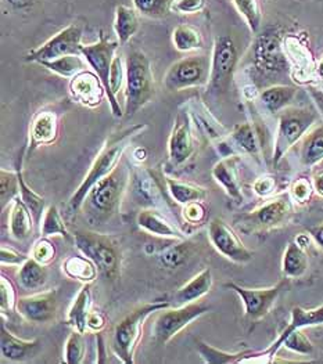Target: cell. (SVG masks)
<instances>
[{
	"mask_svg": "<svg viewBox=\"0 0 323 364\" xmlns=\"http://www.w3.org/2000/svg\"><path fill=\"white\" fill-rule=\"evenodd\" d=\"M207 0H174L172 11L178 14H197L206 9Z\"/></svg>",
	"mask_w": 323,
	"mask_h": 364,
	"instance_id": "cell-51",
	"label": "cell"
},
{
	"mask_svg": "<svg viewBox=\"0 0 323 364\" xmlns=\"http://www.w3.org/2000/svg\"><path fill=\"white\" fill-rule=\"evenodd\" d=\"M74 244L82 255L95 262L105 279L115 282L120 277L122 255L120 245L111 237L93 232H78L74 235Z\"/></svg>",
	"mask_w": 323,
	"mask_h": 364,
	"instance_id": "cell-5",
	"label": "cell"
},
{
	"mask_svg": "<svg viewBox=\"0 0 323 364\" xmlns=\"http://www.w3.org/2000/svg\"><path fill=\"white\" fill-rule=\"evenodd\" d=\"M41 233L42 237H51V235H63L65 238H71L67 230V226L58 212L57 207H49L46 209L42 223H41Z\"/></svg>",
	"mask_w": 323,
	"mask_h": 364,
	"instance_id": "cell-45",
	"label": "cell"
},
{
	"mask_svg": "<svg viewBox=\"0 0 323 364\" xmlns=\"http://www.w3.org/2000/svg\"><path fill=\"white\" fill-rule=\"evenodd\" d=\"M55 247L48 237H42L32 248L31 258L38 260L42 264H49L55 258Z\"/></svg>",
	"mask_w": 323,
	"mask_h": 364,
	"instance_id": "cell-48",
	"label": "cell"
},
{
	"mask_svg": "<svg viewBox=\"0 0 323 364\" xmlns=\"http://www.w3.org/2000/svg\"><path fill=\"white\" fill-rule=\"evenodd\" d=\"M196 350L200 355V358L204 360V363L207 364L240 363L245 358L254 355V352L250 349L236 352V353L219 350L203 341H196Z\"/></svg>",
	"mask_w": 323,
	"mask_h": 364,
	"instance_id": "cell-34",
	"label": "cell"
},
{
	"mask_svg": "<svg viewBox=\"0 0 323 364\" xmlns=\"http://www.w3.org/2000/svg\"><path fill=\"white\" fill-rule=\"evenodd\" d=\"M139 31V13L135 7L117 6L114 17V32L120 45H127Z\"/></svg>",
	"mask_w": 323,
	"mask_h": 364,
	"instance_id": "cell-26",
	"label": "cell"
},
{
	"mask_svg": "<svg viewBox=\"0 0 323 364\" xmlns=\"http://www.w3.org/2000/svg\"><path fill=\"white\" fill-rule=\"evenodd\" d=\"M35 220L31 213V210L24 201L20 198V196L13 201V207L9 216V229L10 235H13L18 241H26L33 232Z\"/></svg>",
	"mask_w": 323,
	"mask_h": 364,
	"instance_id": "cell-25",
	"label": "cell"
},
{
	"mask_svg": "<svg viewBox=\"0 0 323 364\" xmlns=\"http://www.w3.org/2000/svg\"><path fill=\"white\" fill-rule=\"evenodd\" d=\"M146 129H147L146 124L135 125V127L122 130L117 134H112L110 139H107L103 149L100 150V153L93 161L85 179L82 181L80 187L75 190V193L71 196V198L68 201V207H70L71 213H77L83 207V203H85L86 196L90 191V188L96 183L100 182L102 179L108 176L120 165V161L124 156L125 150L128 149V146L132 143V140L135 139L136 136H139L143 130Z\"/></svg>",
	"mask_w": 323,
	"mask_h": 364,
	"instance_id": "cell-1",
	"label": "cell"
},
{
	"mask_svg": "<svg viewBox=\"0 0 323 364\" xmlns=\"http://www.w3.org/2000/svg\"><path fill=\"white\" fill-rule=\"evenodd\" d=\"M17 172H18V182H20V198L24 201V204L27 205L32 216H33V220H35V225L36 226H41L42 223V219H43V215H45V198L39 194H36L24 179V175H23V165L20 162V166L17 168Z\"/></svg>",
	"mask_w": 323,
	"mask_h": 364,
	"instance_id": "cell-40",
	"label": "cell"
},
{
	"mask_svg": "<svg viewBox=\"0 0 323 364\" xmlns=\"http://www.w3.org/2000/svg\"><path fill=\"white\" fill-rule=\"evenodd\" d=\"M300 156L305 166H314L323 161V125L315 127L302 137Z\"/></svg>",
	"mask_w": 323,
	"mask_h": 364,
	"instance_id": "cell-35",
	"label": "cell"
},
{
	"mask_svg": "<svg viewBox=\"0 0 323 364\" xmlns=\"http://www.w3.org/2000/svg\"><path fill=\"white\" fill-rule=\"evenodd\" d=\"M309 235L314 238V241L323 250V223L314 226L309 229Z\"/></svg>",
	"mask_w": 323,
	"mask_h": 364,
	"instance_id": "cell-55",
	"label": "cell"
},
{
	"mask_svg": "<svg viewBox=\"0 0 323 364\" xmlns=\"http://www.w3.org/2000/svg\"><path fill=\"white\" fill-rule=\"evenodd\" d=\"M88 330L92 333H100L106 327V316L99 311H90L88 316Z\"/></svg>",
	"mask_w": 323,
	"mask_h": 364,
	"instance_id": "cell-54",
	"label": "cell"
},
{
	"mask_svg": "<svg viewBox=\"0 0 323 364\" xmlns=\"http://www.w3.org/2000/svg\"><path fill=\"white\" fill-rule=\"evenodd\" d=\"M253 190L260 197H270V194L276 190V181L272 176L258 178L253 184Z\"/></svg>",
	"mask_w": 323,
	"mask_h": 364,
	"instance_id": "cell-53",
	"label": "cell"
},
{
	"mask_svg": "<svg viewBox=\"0 0 323 364\" xmlns=\"http://www.w3.org/2000/svg\"><path fill=\"white\" fill-rule=\"evenodd\" d=\"M290 193H292V198H293L296 203L301 204V205L307 204V203L311 200L312 194L315 193L312 181H308V179H305V178L297 179L296 182L292 184Z\"/></svg>",
	"mask_w": 323,
	"mask_h": 364,
	"instance_id": "cell-49",
	"label": "cell"
},
{
	"mask_svg": "<svg viewBox=\"0 0 323 364\" xmlns=\"http://www.w3.org/2000/svg\"><path fill=\"white\" fill-rule=\"evenodd\" d=\"M17 291L16 287L7 277L0 279V309L1 313L17 312Z\"/></svg>",
	"mask_w": 323,
	"mask_h": 364,
	"instance_id": "cell-47",
	"label": "cell"
},
{
	"mask_svg": "<svg viewBox=\"0 0 323 364\" xmlns=\"http://www.w3.org/2000/svg\"><path fill=\"white\" fill-rule=\"evenodd\" d=\"M171 305L169 301H156L139 305L115 326L111 337V349L122 363H135L136 346L142 337L144 321L153 313L160 312Z\"/></svg>",
	"mask_w": 323,
	"mask_h": 364,
	"instance_id": "cell-3",
	"label": "cell"
},
{
	"mask_svg": "<svg viewBox=\"0 0 323 364\" xmlns=\"http://www.w3.org/2000/svg\"><path fill=\"white\" fill-rule=\"evenodd\" d=\"M239 61V52L228 35L216 36L211 55L207 92L210 96H222L229 90Z\"/></svg>",
	"mask_w": 323,
	"mask_h": 364,
	"instance_id": "cell-7",
	"label": "cell"
},
{
	"mask_svg": "<svg viewBox=\"0 0 323 364\" xmlns=\"http://www.w3.org/2000/svg\"><path fill=\"white\" fill-rule=\"evenodd\" d=\"M129 188L134 201L142 208L164 209L168 207L160 176L149 168H136L129 179Z\"/></svg>",
	"mask_w": 323,
	"mask_h": 364,
	"instance_id": "cell-14",
	"label": "cell"
},
{
	"mask_svg": "<svg viewBox=\"0 0 323 364\" xmlns=\"http://www.w3.org/2000/svg\"><path fill=\"white\" fill-rule=\"evenodd\" d=\"M211 58L190 55L174 63L164 75V86L169 92L198 87L208 83Z\"/></svg>",
	"mask_w": 323,
	"mask_h": 364,
	"instance_id": "cell-8",
	"label": "cell"
},
{
	"mask_svg": "<svg viewBox=\"0 0 323 364\" xmlns=\"http://www.w3.org/2000/svg\"><path fill=\"white\" fill-rule=\"evenodd\" d=\"M172 43L178 52H196L203 49L204 39L196 26L181 24L172 32Z\"/></svg>",
	"mask_w": 323,
	"mask_h": 364,
	"instance_id": "cell-37",
	"label": "cell"
},
{
	"mask_svg": "<svg viewBox=\"0 0 323 364\" xmlns=\"http://www.w3.org/2000/svg\"><path fill=\"white\" fill-rule=\"evenodd\" d=\"M120 48L118 41H108L103 31H100L99 41L92 45H83L82 55L86 60L88 65L93 70V73L100 78L105 90L106 97L110 99V71L112 65V60L115 57V52Z\"/></svg>",
	"mask_w": 323,
	"mask_h": 364,
	"instance_id": "cell-16",
	"label": "cell"
},
{
	"mask_svg": "<svg viewBox=\"0 0 323 364\" xmlns=\"http://www.w3.org/2000/svg\"><path fill=\"white\" fill-rule=\"evenodd\" d=\"M164 181L172 200L182 207L189 203L204 201L207 198V190L204 187H200L191 183L182 182L169 176H164Z\"/></svg>",
	"mask_w": 323,
	"mask_h": 364,
	"instance_id": "cell-31",
	"label": "cell"
},
{
	"mask_svg": "<svg viewBox=\"0 0 323 364\" xmlns=\"http://www.w3.org/2000/svg\"><path fill=\"white\" fill-rule=\"evenodd\" d=\"M254 65L263 74H283L290 70L279 32L268 31L258 35L254 43Z\"/></svg>",
	"mask_w": 323,
	"mask_h": 364,
	"instance_id": "cell-10",
	"label": "cell"
},
{
	"mask_svg": "<svg viewBox=\"0 0 323 364\" xmlns=\"http://www.w3.org/2000/svg\"><path fill=\"white\" fill-rule=\"evenodd\" d=\"M191 255V245L186 240H181L178 244H174L159 252L157 258L165 269L175 270L186 263Z\"/></svg>",
	"mask_w": 323,
	"mask_h": 364,
	"instance_id": "cell-41",
	"label": "cell"
},
{
	"mask_svg": "<svg viewBox=\"0 0 323 364\" xmlns=\"http://www.w3.org/2000/svg\"><path fill=\"white\" fill-rule=\"evenodd\" d=\"M10 6H13V7H16V9H26L28 7L31 3H32V0H6Z\"/></svg>",
	"mask_w": 323,
	"mask_h": 364,
	"instance_id": "cell-57",
	"label": "cell"
},
{
	"mask_svg": "<svg viewBox=\"0 0 323 364\" xmlns=\"http://www.w3.org/2000/svg\"><path fill=\"white\" fill-rule=\"evenodd\" d=\"M312 184H314V190L317 194H319L323 197V172H319L317 175H314L312 178Z\"/></svg>",
	"mask_w": 323,
	"mask_h": 364,
	"instance_id": "cell-56",
	"label": "cell"
},
{
	"mask_svg": "<svg viewBox=\"0 0 323 364\" xmlns=\"http://www.w3.org/2000/svg\"><path fill=\"white\" fill-rule=\"evenodd\" d=\"M239 14L253 33H258L263 24V10L258 0H232Z\"/></svg>",
	"mask_w": 323,
	"mask_h": 364,
	"instance_id": "cell-42",
	"label": "cell"
},
{
	"mask_svg": "<svg viewBox=\"0 0 323 364\" xmlns=\"http://www.w3.org/2000/svg\"><path fill=\"white\" fill-rule=\"evenodd\" d=\"M309 237L311 235H298L296 237V241L297 244L300 245V247H302V248H305L307 250V247L309 245Z\"/></svg>",
	"mask_w": 323,
	"mask_h": 364,
	"instance_id": "cell-58",
	"label": "cell"
},
{
	"mask_svg": "<svg viewBox=\"0 0 323 364\" xmlns=\"http://www.w3.org/2000/svg\"><path fill=\"white\" fill-rule=\"evenodd\" d=\"M58 308L57 291L51 289L18 298L17 312L26 320L36 324H45L54 320Z\"/></svg>",
	"mask_w": 323,
	"mask_h": 364,
	"instance_id": "cell-18",
	"label": "cell"
},
{
	"mask_svg": "<svg viewBox=\"0 0 323 364\" xmlns=\"http://www.w3.org/2000/svg\"><path fill=\"white\" fill-rule=\"evenodd\" d=\"M210 311V306L200 302H193L184 306H175L174 309L166 308L157 312L153 324V338L160 345L168 343L176 337L189 324L200 318Z\"/></svg>",
	"mask_w": 323,
	"mask_h": 364,
	"instance_id": "cell-9",
	"label": "cell"
},
{
	"mask_svg": "<svg viewBox=\"0 0 323 364\" xmlns=\"http://www.w3.org/2000/svg\"><path fill=\"white\" fill-rule=\"evenodd\" d=\"M211 288H213V273L210 269H204L174 294V298H172L174 305L184 306L188 304L197 302L204 295H207L211 291Z\"/></svg>",
	"mask_w": 323,
	"mask_h": 364,
	"instance_id": "cell-24",
	"label": "cell"
},
{
	"mask_svg": "<svg viewBox=\"0 0 323 364\" xmlns=\"http://www.w3.org/2000/svg\"><path fill=\"white\" fill-rule=\"evenodd\" d=\"M41 65L57 74L58 77L71 79L74 78L77 74L85 71L88 63L81 54H70V55L54 58L51 61H43L41 63Z\"/></svg>",
	"mask_w": 323,
	"mask_h": 364,
	"instance_id": "cell-36",
	"label": "cell"
},
{
	"mask_svg": "<svg viewBox=\"0 0 323 364\" xmlns=\"http://www.w3.org/2000/svg\"><path fill=\"white\" fill-rule=\"evenodd\" d=\"M86 355V341L85 333L74 330L65 342L64 346V363L81 364Z\"/></svg>",
	"mask_w": 323,
	"mask_h": 364,
	"instance_id": "cell-43",
	"label": "cell"
},
{
	"mask_svg": "<svg viewBox=\"0 0 323 364\" xmlns=\"http://www.w3.org/2000/svg\"><path fill=\"white\" fill-rule=\"evenodd\" d=\"M292 212L293 205L289 196L273 197L243 218L242 229L245 232H268L285 225Z\"/></svg>",
	"mask_w": 323,
	"mask_h": 364,
	"instance_id": "cell-11",
	"label": "cell"
},
{
	"mask_svg": "<svg viewBox=\"0 0 323 364\" xmlns=\"http://www.w3.org/2000/svg\"><path fill=\"white\" fill-rule=\"evenodd\" d=\"M296 96V87L286 85H275L261 92L260 100L268 112L277 114L292 105Z\"/></svg>",
	"mask_w": 323,
	"mask_h": 364,
	"instance_id": "cell-27",
	"label": "cell"
},
{
	"mask_svg": "<svg viewBox=\"0 0 323 364\" xmlns=\"http://www.w3.org/2000/svg\"><path fill=\"white\" fill-rule=\"evenodd\" d=\"M139 14L147 18H164L172 11L174 0H132Z\"/></svg>",
	"mask_w": 323,
	"mask_h": 364,
	"instance_id": "cell-46",
	"label": "cell"
},
{
	"mask_svg": "<svg viewBox=\"0 0 323 364\" xmlns=\"http://www.w3.org/2000/svg\"><path fill=\"white\" fill-rule=\"evenodd\" d=\"M213 178L225 190V193L233 203L242 204L244 196L242 181L239 175L238 156H225L223 159L216 162V166L213 168Z\"/></svg>",
	"mask_w": 323,
	"mask_h": 364,
	"instance_id": "cell-21",
	"label": "cell"
},
{
	"mask_svg": "<svg viewBox=\"0 0 323 364\" xmlns=\"http://www.w3.org/2000/svg\"><path fill=\"white\" fill-rule=\"evenodd\" d=\"M286 280L283 279L280 283L270 288H245L236 283L225 284L226 288L232 289L239 295L244 305V316L250 321H258L270 313L272 306L277 301L280 292L286 286Z\"/></svg>",
	"mask_w": 323,
	"mask_h": 364,
	"instance_id": "cell-13",
	"label": "cell"
},
{
	"mask_svg": "<svg viewBox=\"0 0 323 364\" xmlns=\"http://www.w3.org/2000/svg\"><path fill=\"white\" fill-rule=\"evenodd\" d=\"M41 345L39 339L26 341L13 336L6 326H0V350L1 356L9 362H24L35 355Z\"/></svg>",
	"mask_w": 323,
	"mask_h": 364,
	"instance_id": "cell-23",
	"label": "cell"
},
{
	"mask_svg": "<svg viewBox=\"0 0 323 364\" xmlns=\"http://www.w3.org/2000/svg\"><path fill=\"white\" fill-rule=\"evenodd\" d=\"M49 273L46 264L39 263L33 258H28L18 270L20 284L26 289H38L45 286L48 282Z\"/></svg>",
	"mask_w": 323,
	"mask_h": 364,
	"instance_id": "cell-38",
	"label": "cell"
},
{
	"mask_svg": "<svg viewBox=\"0 0 323 364\" xmlns=\"http://www.w3.org/2000/svg\"><path fill=\"white\" fill-rule=\"evenodd\" d=\"M90 305H92V292L90 286L83 284L78 295L75 296L68 314H67V324L73 327L74 330H78L81 333L88 331V316L90 313Z\"/></svg>",
	"mask_w": 323,
	"mask_h": 364,
	"instance_id": "cell-28",
	"label": "cell"
},
{
	"mask_svg": "<svg viewBox=\"0 0 323 364\" xmlns=\"http://www.w3.org/2000/svg\"><path fill=\"white\" fill-rule=\"evenodd\" d=\"M182 216L189 225H201L207 219V209L203 201H193L184 205Z\"/></svg>",
	"mask_w": 323,
	"mask_h": 364,
	"instance_id": "cell-50",
	"label": "cell"
},
{
	"mask_svg": "<svg viewBox=\"0 0 323 364\" xmlns=\"http://www.w3.org/2000/svg\"><path fill=\"white\" fill-rule=\"evenodd\" d=\"M317 74H318V77L321 78V80H323V58L321 60L319 65L317 67Z\"/></svg>",
	"mask_w": 323,
	"mask_h": 364,
	"instance_id": "cell-60",
	"label": "cell"
},
{
	"mask_svg": "<svg viewBox=\"0 0 323 364\" xmlns=\"http://www.w3.org/2000/svg\"><path fill=\"white\" fill-rule=\"evenodd\" d=\"M134 156H135V159H137L139 162H142V161H144L147 158V151H146L144 147H137V149H135V151H134Z\"/></svg>",
	"mask_w": 323,
	"mask_h": 364,
	"instance_id": "cell-59",
	"label": "cell"
},
{
	"mask_svg": "<svg viewBox=\"0 0 323 364\" xmlns=\"http://www.w3.org/2000/svg\"><path fill=\"white\" fill-rule=\"evenodd\" d=\"M208 238L216 251L235 263H247L253 252L243 244L236 232L222 219L216 218L208 223Z\"/></svg>",
	"mask_w": 323,
	"mask_h": 364,
	"instance_id": "cell-15",
	"label": "cell"
},
{
	"mask_svg": "<svg viewBox=\"0 0 323 364\" xmlns=\"http://www.w3.org/2000/svg\"><path fill=\"white\" fill-rule=\"evenodd\" d=\"M131 172L118 165L108 176L96 183L86 196L83 205L97 220H107L118 212L122 196L129 187Z\"/></svg>",
	"mask_w": 323,
	"mask_h": 364,
	"instance_id": "cell-4",
	"label": "cell"
},
{
	"mask_svg": "<svg viewBox=\"0 0 323 364\" xmlns=\"http://www.w3.org/2000/svg\"><path fill=\"white\" fill-rule=\"evenodd\" d=\"M127 79H125V109L127 119L134 118L136 114L152 102L156 95L154 74L149 57L143 52L134 50L129 53L125 61Z\"/></svg>",
	"mask_w": 323,
	"mask_h": 364,
	"instance_id": "cell-2",
	"label": "cell"
},
{
	"mask_svg": "<svg viewBox=\"0 0 323 364\" xmlns=\"http://www.w3.org/2000/svg\"><path fill=\"white\" fill-rule=\"evenodd\" d=\"M58 137V117L54 111L42 109L36 112L29 127V146L28 156L38 147L53 144Z\"/></svg>",
	"mask_w": 323,
	"mask_h": 364,
	"instance_id": "cell-20",
	"label": "cell"
},
{
	"mask_svg": "<svg viewBox=\"0 0 323 364\" xmlns=\"http://www.w3.org/2000/svg\"><path fill=\"white\" fill-rule=\"evenodd\" d=\"M63 272L67 277L78 280L82 284H90L99 274V269L95 262L85 255L68 257L63 262Z\"/></svg>",
	"mask_w": 323,
	"mask_h": 364,
	"instance_id": "cell-30",
	"label": "cell"
},
{
	"mask_svg": "<svg viewBox=\"0 0 323 364\" xmlns=\"http://www.w3.org/2000/svg\"><path fill=\"white\" fill-rule=\"evenodd\" d=\"M194 136L190 112L179 111L168 140V156L172 166H181L194 154Z\"/></svg>",
	"mask_w": 323,
	"mask_h": 364,
	"instance_id": "cell-17",
	"label": "cell"
},
{
	"mask_svg": "<svg viewBox=\"0 0 323 364\" xmlns=\"http://www.w3.org/2000/svg\"><path fill=\"white\" fill-rule=\"evenodd\" d=\"M20 196V182L18 172H11L1 169L0 171V201L1 209L6 208L10 203H13Z\"/></svg>",
	"mask_w": 323,
	"mask_h": 364,
	"instance_id": "cell-44",
	"label": "cell"
},
{
	"mask_svg": "<svg viewBox=\"0 0 323 364\" xmlns=\"http://www.w3.org/2000/svg\"><path fill=\"white\" fill-rule=\"evenodd\" d=\"M308 270V255L305 248L300 247L296 241H290L286 247L282 259V273L285 279H300Z\"/></svg>",
	"mask_w": 323,
	"mask_h": 364,
	"instance_id": "cell-29",
	"label": "cell"
},
{
	"mask_svg": "<svg viewBox=\"0 0 323 364\" xmlns=\"http://www.w3.org/2000/svg\"><path fill=\"white\" fill-rule=\"evenodd\" d=\"M136 223L142 230L150 235L176 241L186 240V235H184L174 223H171L166 216L160 212V209H142L136 218Z\"/></svg>",
	"mask_w": 323,
	"mask_h": 364,
	"instance_id": "cell-22",
	"label": "cell"
},
{
	"mask_svg": "<svg viewBox=\"0 0 323 364\" xmlns=\"http://www.w3.org/2000/svg\"><path fill=\"white\" fill-rule=\"evenodd\" d=\"M27 259L28 257H26L24 254H21V252L10 248V247H6V245L1 247V251H0V262H1V264L21 266Z\"/></svg>",
	"mask_w": 323,
	"mask_h": 364,
	"instance_id": "cell-52",
	"label": "cell"
},
{
	"mask_svg": "<svg viewBox=\"0 0 323 364\" xmlns=\"http://www.w3.org/2000/svg\"><path fill=\"white\" fill-rule=\"evenodd\" d=\"M317 112L308 108H286L279 112L272 161L276 166L290 149L311 130L317 122Z\"/></svg>",
	"mask_w": 323,
	"mask_h": 364,
	"instance_id": "cell-6",
	"label": "cell"
},
{
	"mask_svg": "<svg viewBox=\"0 0 323 364\" xmlns=\"http://www.w3.org/2000/svg\"><path fill=\"white\" fill-rule=\"evenodd\" d=\"M232 150H238L243 154L255 156L260 151V140L257 130L253 124L243 122L236 125L229 137Z\"/></svg>",
	"mask_w": 323,
	"mask_h": 364,
	"instance_id": "cell-32",
	"label": "cell"
},
{
	"mask_svg": "<svg viewBox=\"0 0 323 364\" xmlns=\"http://www.w3.org/2000/svg\"><path fill=\"white\" fill-rule=\"evenodd\" d=\"M323 324V305L314 308V309H305L301 306H295L292 309V318L290 323L286 326V328L282 331L280 336H287L293 333L295 330H302L307 327H315Z\"/></svg>",
	"mask_w": 323,
	"mask_h": 364,
	"instance_id": "cell-39",
	"label": "cell"
},
{
	"mask_svg": "<svg viewBox=\"0 0 323 364\" xmlns=\"http://www.w3.org/2000/svg\"><path fill=\"white\" fill-rule=\"evenodd\" d=\"M70 93L77 103L89 108L102 105L103 97L106 96V90L100 78L88 70L71 78Z\"/></svg>",
	"mask_w": 323,
	"mask_h": 364,
	"instance_id": "cell-19",
	"label": "cell"
},
{
	"mask_svg": "<svg viewBox=\"0 0 323 364\" xmlns=\"http://www.w3.org/2000/svg\"><path fill=\"white\" fill-rule=\"evenodd\" d=\"M82 28L78 24H71L57 32L53 38L39 48L28 53L26 61L41 64L43 61H51L70 54L82 55Z\"/></svg>",
	"mask_w": 323,
	"mask_h": 364,
	"instance_id": "cell-12",
	"label": "cell"
},
{
	"mask_svg": "<svg viewBox=\"0 0 323 364\" xmlns=\"http://www.w3.org/2000/svg\"><path fill=\"white\" fill-rule=\"evenodd\" d=\"M282 346L298 355H311L314 352L312 342L302 333V330H295L287 336H279V338L276 339L263 355L272 359Z\"/></svg>",
	"mask_w": 323,
	"mask_h": 364,
	"instance_id": "cell-33",
	"label": "cell"
}]
</instances>
